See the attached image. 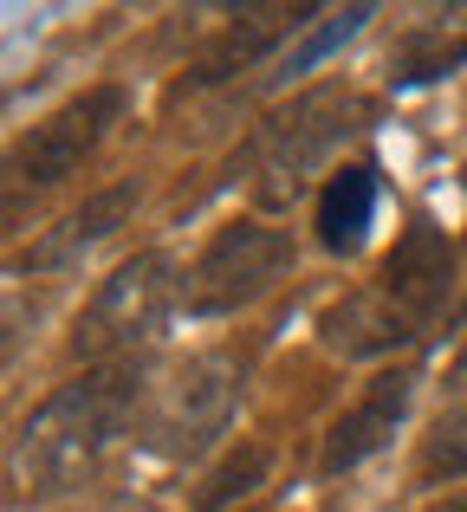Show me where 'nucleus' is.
Returning a JSON list of instances; mask_svg holds the SVG:
<instances>
[{"mask_svg": "<svg viewBox=\"0 0 467 512\" xmlns=\"http://www.w3.org/2000/svg\"><path fill=\"white\" fill-rule=\"evenodd\" d=\"M137 409V376L130 370H91L46 396L13 435V487L20 493H65L111 454Z\"/></svg>", "mask_w": 467, "mask_h": 512, "instance_id": "obj_1", "label": "nucleus"}, {"mask_svg": "<svg viewBox=\"0 0 467 512\" xmlns=\"http://www.w3.org/2000/svg\"><path fill=\"white\" fill-rule=\"evenodd\" d=\"M169 299H176V266H169L163 253H137V260L117 266L98 286V299L78 312L72 350L78 357H111V350L143 344L169 318Z\"/></svg>", "mask_w": 467, "mask_h": 512, "instance_id": "obj_2", "label": "nucleus"}, {"mask_svg": "<svg viewBox=\"0 0 467 512\" xmlns=\"http://www.w3.org/2000/svg\"><path fill=\"white\" fill-rule=\"evenodd\" d=\"M351 111L357 98L338 85L325 91H305L292 111H279L273 124L260 130V143H253V169H260V201H292L305 182V169L318 163V156L331 150V143L351 130Z\"/></svg>", "mask_w": 467, "mask_h": 512, "instance_id": "obj_3", "label": "nucleus"}, {"mask_svg": "<svg viewBox=\"0 0 467 512\" xmlns=\"http://www.w3.org/2000/svg\"><path fill=\"white\" fill-rule=\"evenodd\" d=\"M286 266H292V240L279 227H260V221L221 227L189 273V312H234V305L260 299Z\"/></svg>", "mask_w": 467, "mask_h": 512, "instance_id": "obj_4", "label": "nucleus"}, {"mask_svg": "<svg viewBox=\"0 0 467 512\" xmlns=\"http://www.w3.org/2000/svg\"><path fill=\"white\" fill-rule=\"evenodd\" d=\"M228 415H234V363L228 357L176 363L150 396V448L195 454L208 435H221Z\"/></svg>", "mask_w": 467, "mask_h": 512, "instance_id": "obj_5", "label": "nucleus"}, {"mask_svg": "<svg viewBox=\"0 0 467 512\" xmlns=\"http://www.w3.org/2000/svg\"><path fill=\"white\" fill-rule=\"evenodd\" d=\"M117 111H124V98H117L111 85H98V91H85V98H72L65 111H52L46 124H39L33 137L20 143V156H13V175H20V182H33V188L78 175V169H85V156L104 143V130L117 124Z\"/></svg>", "mask_w": 467, "mask_h": 512, "instance_id": "obj_6", "label": "nucleus"}, {"mask_svg": "<svg viewBox=\"0 0 467 512\" xmlns=\"http://www.w3.org/2000/svg\"><path fill=\"white\" fill-rule=\"evenodd\" d=\"M409 389H416V376L390 370V376H377V383H370L364 396H357L351 409L338 415V428H331V441H325V467H331V474L357 467L364 454H377L383 441L403 428V415H409Z\"/></svg>", "mask_w": 467, "mask_h": 512, "instance_id": "obj_7", "label": "nucleus"}, {"mask_svg": "<svg viewBox=\"0 0 467 512\" xmlns=\"http://www.w3.org/2000/svg\"><path fill=\"white\" fill-rule=\"evenodd\" d=\"M448 279H455V247H448V240L435 234L429 221H416V227L403 234V247L383 260V279H377V286L422 325V318H429L435 305L448 299Z\"/></svg>", "mask_w": 467, "mask_h": 512, "instance_id": "obj_8", "label": "nucleus"}, {"mask_svg": "<svg viewBox=\"0 0 467 512\" xmlns=\"http://www.w3.org/2000/svg\"><path fill=\"white\" fill-rule=\"evenodd\" d=\"M409 331H416V318H409L383 286L351 292L344 305H331V312H325V344L344 350V357H377V350H396Z\"/></svg>", "mask_w": 467, "mask_h": 512, "instance_id": "obj_9", "label": "nucleus"}, {"mask_svg": "<svg viewBox=\"0 0 467 512\" xmlns=\"http://www.w3.org/2000/svg\"><path fill=\"white\" fill-rule=\"evenodd\" d=\"M299 20H305V7H260V13H240L228 33H221L215 46L202 52L195 78H202V85H215V78H228V72H240V65H253L279 33H286V26H299Z\"/></svg>", "mask_w": 467, "mask_h": 512, "instance_id": "obj_10", "label": "nucleus"}, {"mask_svg": "<svg viewBox=\"0 0 467 512\" xmlns=\"http://www.w3.org/2000/svg\"><path fill=\"white\" fill-rule=\"evenodd\" d=\"M370 214H377V175L370 169H344L325 182L318 195V240L331 253H351L357 240L370 234Z\"/></svg>", "mask_w": 467, "mask_h": 512, "instance_id": "obj_11", "label": "nucleus"}, {"mask_svg": "<svg viewBox=\"0 0 467 512\" xmlns=\"http://www.w3.org/2000/svg\"><path fill=\"white\" fill-rule=\"evenodd\" d=\"M130 201H137V188H130V182H124V188H104V195H91L85 208H78V214H65V221H59V234H46L33 253H26V260H33V266H65V260H78L85 247H98V240L111 234L117 221H124V214H130Z\"/></svg>", "mask_w": 467, "mask_h": 512, "instance_id": "obj_12", "label": "nucleus"}, {"mask_svg": "<svg viewBox=\"0 0 467 512\" xmlns=\"http://www.w3.org/2000/svg\"><path fill=\"white\" fill-rule=\"evenodd\" d=\"M461 59H467V7L422 20L416 33H409L403 46H396V78H403V85H422V78L455 72Z\"/></svg>", "mask_w": 467, "mask_h": 512, "instance_id": "obj_13", "label": "nucleus"}, {"mask_svg": "<svg viewBox=\"0 0 467 512\" xmlns=\"http://www.w3.org/2000/svg\"><path fill=\"white\" fill-rule=\"evenodd\" d=\"M260 474H266V448H234L228 461H221L215 474L202 480V506H208V512L234 506L240 493H253V487H260Z\"/></svg>", "mask_w": 467, "mask_h": 512, "instance_id": "obj_14", "label": "nucleus"}, {"mask_svg": "<svg viewBox=\"0 0 467 512\" xmlns=\"http://www.w3.org/2000/svg\"><path fill=\"white\" fill-rule=\"evenodd\" d=\"M429 474H467V396L435 422L429 435Z\"/></svg>", "mask_w": 467, "mask_h": 512, "instance_id": "obj_15", "label": "nucleus"}, {"mask_svg": "<svg viewBox=\"0 0 467 512\" xmlns=\"http://www.w3.org/2000/svg\"><path fill=\"white\" fill-rule=\"evenodd\" d=\"M364 20H370V7H344V13H331V20L318 26V33L305 39L299 52H292V72H305V65H318V59H325L331 46H344V39H351V33H357Z\"/></svg>", "mask_w": 467, "mask_h": 512, "instance_id": "obj_16", "label": "nucleus"}, {"mask_svg": "<svg viewBox=\"0 0 467 512\" xmlns=\"http://www.w3.org/2000/svg\"><path fill=\"white\" fill-rule=\"evenodd\" d=\"M435 512H467V500H448V506H435Z\"/></svg>", "mask_w": 467, "mask_h": 512, "instance_id": "obj_17", "label": "nucleus"}, {"mask_svg": "<svg viewBox=\"0 0 467 512\" xmlns=\"http://www.w3.org/2000/svg\"><path fill=\"white\" fill-rule=\"evenodd\" d=\"M461 383H467V357H461Z\"/></svg>", "mask_w": 467, "mask_h": 512, "instance_id": "obj_18", "label": "nucleus"}]
</instances>
